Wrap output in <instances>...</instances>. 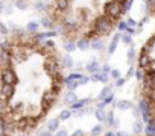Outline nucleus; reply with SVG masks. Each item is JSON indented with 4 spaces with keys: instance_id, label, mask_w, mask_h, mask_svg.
Masks as SVG:
<instances>
[{
    "instance_id": "nucleus-1",
    "label": "nucleus",
    "mask_w": 155,
    "mask_h": 136,
    "mask_svg": "<svg viewBox=\"0 0 155 136\" xmlns=\"http://www.w3.org/2000/svg\"><path fill=\"white\" fill-rule=\"evenodd\" d=\"M93 29L97 35H108L113 30V18H110L107 15L96 18V21L93 24Z\"/></svg>"
},
{
    "instance_id": "nucleus-2",
    "label": "nucleus",
    "mask_w": 155,
    "mask_h": 136,
    "mask_svg": "<svg viewBox=\"0 0 155 136\" xmlns=\"http://www.w3.org/2000/svg\"><path fill=\"white\" fill-rule=\"evenodd\" d=\"M123 14V8H122V0H111L105 5V15L110 18H119Z\"/></svg>"
},
{
    "instance_id": "nucleus-3",
    "label": "nucleus",
    "mask_w": 155,
    "mask_h": 136,
    "mask_svg": "<svg viewBox=\"0 0 155 136\" xmlns=\"http://www.w3.org/2000/svg\"><path fill=\"white\" fill-rule=\"evenodd\" d=\"M44 70L52 77L59 74V63H58V60L55 57H52V56H47V59L44 60Z\"/></svg>"
},
{
    "instance_id": "nucleus-4",
    "label": "nucleus",
    "mask_w": 155,
    "mask_h": 136,
    "mask_svg": "<svg viewBox=\"0 0 155 136\" xmlns=\"http://www.w3.org/2000/svg\"><path fill=\"white\" fill-rule=\"evenodd\" d=\"M138 66L143 68V70H149L150 68V54L146 47H143V50L138 56Z\"/></svg>"
},
{
    "instance_id": "nucleus-5",
    "label": "nucleus",
    "mask_w": 155,
    "mask_h": 136,
    "mask_svg": "<svg viewBox=\"0 0 155 136\" xmlns=\"http://www.w3.org/2000/svg\"><path fill=\"white\" fill-rule=\"evenodd\" d=\"M2 82L3 83H12V85H15V82H17L15 73L11 70L9 66H5L3 68V71H2Z\"/></svg>"
},
{
    "instance_id": "nucleus-6",
    "label": "nucleus",
    "mask_w": 155,
    "mask_h": 136,
    "mask_svg": "<svg viewBox=\"0 0 155 136\" xmlns=\"http://www.w3.org/2000/svg\"><path fill=\"white\" fill-rule=\"evenodd\" d=\"M14 91H15V88H14L12 83H3L2 88H0V97L2 98H9V97H12Z\"/></svg>"
},
{
    "instance_id": "nucleus-7",
    "label": "nucleus",
    "mask_w": 155,
    "mask_h": 136,
    "mask_svg": "<svg viewBox=\"0 0 155 136\" xmlns=\"http://www.w3.org/2000/svg\"><path fill=\"white\" fill-rule=\"evenodd\" d=\"M11 57H12V56H11V51L0 48V65H2V66H9Z\"/></svg>"
},
{
    "instance_id": "nucleus-8",
    "label": "nucleus",
    "mask_w": 155,
    "mask_h": 136,
    "mask_svg": "<svg viewBox=\"0 0 155 136\" xmlns=\"http://www.w3.org/2000/svg\"><path fill=\"white\" fill-rule=\"evenodd\" d=\"M90 80L91 82H107L108 80V74H104V73H101V71H96V73H91V76H90Z\"/></svg>"
},
{
    "instance_id": "nucleus-9",
    "label": "nucleus",
    "mask_w": 155,
    "mask_h": 136,
    "mask_svg": "<svg viewBox=\"0 0 155 136\" xmlns=\"http://www.w3.org/2000/svg\"><path fill=\"white\" fill-rule=\"evenodd\" d=\"M56 98H58V95H56L53 91H49V92H46V94L43 95V101L47 103V104H50V106L56 101Z\"/></svg>"
},
{
    "instance_id": "nucleus-10",
    "label": "nucleus",
    "mask_w": 155,
    "mask_h": 136,
    "mask_svg": "<svg viewBox=\"0 0 155 136\" xmlns=\"http://www.w3.org/2000/svg\"><path fill=\"white\" fill-rule=\"evenodd\" d=\"M120 33H116L114 35V38H113V41H111V44L108 45V54H113L114 51H116V48H117V42H119V39H120Z\"/></svg>"
},
{
    "instance_id": "nucleus-11",
    "label": "nucleus",
    "mask_w": 155,
    "mask_h": 136,
    "mask_svg": "<svg viewBox=\"0 0 155 136\" xmlns=\"http://www.w3.org/2000/svg\"><path fill=\"white\" fill-rule=\"evenodd\" d=\"M55 3H56L58 11L65 12V11L68 9V6H70V0H55Z\"/></svg>"
},
{
    "instance_id": "nucleus-12",
    "label": "nucleus",
    "mask_w": 155,
    "mask_h": 136,
    "mask_svg": "<svg viewBox=\"0 0 155 136\" xmlns=\"http://www.w3.org/2000/svg\"><path fill=\"white\" fill-rule=\"evenodd\" d=\"M87 70H88L90 73H96V71H99V70H101L99 62H97L96 59H91V60L87 63Z\"/></svg>"
},
{
    "instance_id": "nucleus-13",
    "label": "nucleus",
    "mask_w": 155,
    "mask_h": 136,
    "mask_svg": "<svg viewBox=\"0 0 155 136\" xmlns=\"http://www.w3.org/2000/svg\"><path fill=\"white\" fill-rule=\"evenodd\" d=\"M90 101H91L90 98H84V100H78L76 103H73V104H71V109H73V110H76V109H82L84 106L90 104Z\"/></svg>"
},
{
    "instance_id": "nucleus-14",
    "label": "nucleus",
    "mask_w": 155,
    "mask_h": 136,
    "mask_svg": "<svg viewBox=\"0 0 155 136\" xmlns=\"http://www.w3.org/2000/svg\"><path fill=\"white\" fill-rule=\"evenodd\" d=\"M76 48H79V50H88L90 48V41L87 38H82L76 42Z\"/></svg>"
},
{
    "instance_id": "nucleus-15",
    "label": "nucleus",
    "mask_w": 155,
    "mask_h": 136,
    "mask_svg": "<svg viewBox=\"0 0 155 136\" xmlns=\"http://www.w3.org/2000/svg\"><path fill=\"white\" fill-rule=\"evenodd\" d=\"M116 106H117L120 110H128V109H131V107H132V103H131V101H128V100H120V101H117V103H116Z\"/></svg>"
},
{
    "instance_id": "nucleus-16",
    "label": "nucleus",
    "mask_w": 155,
    "mask_h": 136,
    "mask_svg": "<svg viewBox=\"0 0 155 136\" xmlns=\"http://www.w3.org/2000/svg\"><path fill=\"white\" fill-rule=\"evenodd\" d=\"M59 128V119L58 118H53V119H50L49 122H47V130L49 131H55V130H58Z\"/></svg>"
},
{
    "instance_id": "nucleus-17",
    "label": "nucleus",
    "mask_w": 155,
    "mask_h": 136,
    "mask_svg": "<svg viewBox=\"0 0 155 136\" xmlns=\"http://www.w3.org/2000/svg\"><path fill=\"white\" fill-rule=\"evenodd\" d=\"M90 47H91V48H94V50H104V42H102V39L94 38V39L90 42Z\"/></svg>"
},
{
    "instance_id": "nucleus-18",
    "label": "nucleus",
    "mask_w": 155,
    "mask_h": 136,
    "mask_svg": "<svg viewBox=\"0 0 155 136\" xmlns=\"http://www.w3.org/2000/svg\"><path fill=\"white\" fill-rule=\"evenodd\" d=\"M143 128H144V127H143V122H141L140 119H137V121H134V122H132V131H134L135 134L141 133V131H143Z\"/></svg>"
},
{
    "instance_id": "nucleus-19",
    "label": "nucleus",
    "mask_w": 155,
    "mask_h": 136,
    "mask_svg": "<svg viewBox=\"0 0 155 136\" xmlns=\"http://www.w3.org/2000/svg\"><path fill=\"white\" fill-rule=\"evenodd\" d=\"M38 27H40V23H37V21H29L28 26H26V30L31 32V33H35V32L38 30Z\"/></svg>"
},
{
    "instance_id": "nucleus-20",
    "label": "nucleus",
    "mask_w": 155,
    "mask_h": 136,
    "mask_svg": "<svg viewBox=\"0 0 155 136\" xmlns=\"http://www.w3.org/2000/svg\"><path fill=\"white\" fill-rule=\"evenodd\" d=\"M105 122H107V125H114V112L113 110H110L108 113H105V119H104Z\"/></svg>"
},
{
    "instance_id": "nucleus-21",
    "label": "nucleus",
    "mask_w": 155,
    "mask_h": 136,
    "mask_svg": "<svg viewBox=\"0 0 155 136\" xmlns=\"http://www.w3.org/2000/svg\"><path fill=\"white\" fill-rule=\"evenodd\" d=\"M65 101H67L68 104H73V103H76V101H78V97H76V94H74L73 91H68V94L65 95Z\"/></svg>"
},
{
    "instance_id": "nucleus-22",
    "label": "nucleus",
    "mask_w": 155,
    "mask_h": 136,
    "mask_svg": "<svg viewBox=\"0 0 155 136\" xmlns=\"http://www.w3.org/2000/svg\"><path fill=\"white\" fill-rule=\"evenodd\" d=\"M64 83L67 85V88H68V91H74L78 86H79V83H78L76 80H65L64 79Z\"/></svg>"
},
{
    "instance_id": "nucleus-23",
    "label": "nucleus",
    "mask_w": 155,
    "mask_h": 136,
    "mask_svg": "<svg viewBox=\"0 0 155 136\" xmlns=\"http://www.w3.org/2000/svg\"><path fill=\"white\" fill-rule=\"evenodd\" d=\"M61 60H62V65H64V66H67V68H71V66H73V59H71L68 54L62 56Z\"/></svg>"
},
{
    "instance_id": "nucleus-24",
    "label": "nucleus",
    "mask_w": 155,
    "mask_h": 136,
    "mask_svg": "<svg viewBox=\"0 0 155 136\" xmlns=\"http://www.w3.org/2000/svg\"><path fill=\"white\" fill-rule=\"evenodd\" d=\"M111 94V86H105L102 91H101V94H99V100H104L105 97H108Z\"/></svg>"
},
{
    "instance_id": "nucleus-25",
    "label": "nucleus",
    "mask_w": 155,
    "mask_h": 136,
    "mask_svg": "<svg viewBox=\"0 0 155 136\" xmlns=\"http://www.w3.org/2000/svg\"><path fill=\"white\" fill-rule=\"evenodd\" d=\"M41 26H43V27H46V29H52V27H53V23H52V20H50V18L44 17V18L41 20Z\"/></svg>"
},
{
    "instance_id": "nucleus-26",
    "label": "nucleus",
    "mask_w": 155,
    "mask_h": 136,
    "mask_svg": "<svg viewBox=\"0 0 155 136\" xmlns=\"http://www.w3.org/2000/svg\"><path fill=\"white\" fill-rule=\"evenodd\" d=\"M94 116H96V119L104 121V119H105V112H104V109H96V110H94Z\"/></svg>"
},
{
    "instance_id": "nucleus-27",
    "label": "nucleus",
    "mask_w": 155,
    "mask_h": 136,
    "mask_svg": "<svg viewBox=\"0 0 155 136\" xmlns=\"http://www.w3.org/2000/svg\"><path fill=\"white\" fill-rule=\"evenodd\" d=\"M120 38H122V41H123L125 44H128V45H129V44H132V35H129V33H126V32H125Z\"/></svg>"
},
{
    "instance_id": "nucleus-28",
    "label": "nucleus",
    "mask_w": 155,
    "mask_h": 136,
    "mask_svg": "<svg viewBox=\"0 0 155 136\" xmlns=\"http://www.w3.org/2000/svg\"><path fill=\"white\" fill-rule=\"evenodd\" d=\"M102 130H104L102 124H97V125H94V127L91 128V134H94V136H99V134L102 133Z\"/></svg>"
},
{
    "instance_id": "nucleus-29",
    "label": "nucleus",
    "mask_w": 155,
    "mask_h": 136,
    "mask_svg": "<svg viewBox=\"0 0 155 136\" xmlns=\"http://www.w3.org/2000/svg\"><path fill=\"white\" fill-rule=\"evenodd\" d=\"M129 45H131V47H129V50H128V60L132 62L134 57H135V50H134V47H132L134 44H129Z\"/></svg>"
},
{
    "instance_id": "nucleus-30",
    "label": "nucleus",
    "mask_w": 155,
    "mask_h": 136,
    "mask_svg": "<svg viewBox=\"0 0 155 136\" xmlns=\"http://www.w3.org/2000/svg\"><path fill=\"white\" fill-rule=\"evenodd\" d=\"M15 6H17L18 9H26V8H28V2H26V0H17Z\"/></svg>"
},
{
    "instance_id": "nucleus-31",
    "label": "nucleus",
    "mask_w": 155,
    "mask_h": 136,
    "mask_svg": "<svg viewBox=\"0 0 155 136\" xmlns=\"http://www.w3.org/2000/svg\"><path fill=\"white\" fill-rule=\"evenodd\" d=\"M65 50L70 53V51H74L76 50V42H73V41H68L67 44H65Z\"/></svg>"
},
{
    "instance_id": "nucleus-32",
    "label": "nucleus",
    "mask_w": 155,
    "mask_h": 136,
    "mask_svg": "<svg viewBox=\"0 0 155 136\" xmlns=\"http://www.w3.org/2000/svg\"><path fill=\"white\" fill-rule=\"evenodd\" d=\"M71 116V112L70 110H61L59 112V119H68Z\"/></svg>"
},
{
    "instance_id": "nucleus-33",
    "label": "nucleus",
    "mask_w": 155,
    "mask_h": 136,
    "mask_svg": "<svg viewBox=\"0 0 155 136\" xmlns=\"http://www.w3.org/2000/svg\"><path fill=\"white\" fill-rule=\"evenodd\" d=\"M35 9H37L38 12H43V11L46 9V3H44V2H35Z\"/></svg>"
},
{
    "instance_id": "nucleus-34",
    "label": "nucleus",
    "mask_w": 155,
    "mask_h": 136,
    "mask_svg": "<svg viewBox=\"0 0 155 136\" xmlns=\"http://www.w3.org/2000/svg\"><path fill=\"white\" fill-rule=\"evenodd\" d=\"M146 5L150 12H155V0H146Z\"/></svg>"
},
{
    "instance_id": "nucleus-35",
    "label": "nucleus",
    "mask_w": 155,
    "mask_h": 136,
    "mask_svg": "<svg viewBox=\"0 0 155 136\" xmlns=\"http://www.w3.org/2000/svg\"><path fill=\"white\" fill-rule=\"evenodd\" d=\"M146 71H149L150 73V88H155V70H146Z\"/></svg>"
},
{
    "instance_id": "nucleus-36",
    "label": "nucleus",
    "mask_w": 155,
    "mask_h": 136,
    "mask_svg": "<svg viewBox=\"0 0 155 136\" xmlns=\"http://www.w3.org/2000/svg\"><path fill=\"white\" fill-rule=\"evenodd\" d=\"M81 76H82V74H79V73H73V74H70L65 80H79Z\"/></svg>"
},
{
    "instance_id": "nucleus-37",
    "label": "nucleus",
    "mask_w": 155,
    "mask_h": 136,
    "mask_svg": "<svg viewBox=\"0 0 155 136\" xmlns=\"http://www.w3.org/2000/svg\"><path fill=\"white\" fill-rule=\"evenodd\" d=\"M88 82H90V77H88V76H81V79L78 80V83H79V85H85V83H88Z\"/></svg>"
},
{
    "instance_id": "nucleus-38",
    "label": "nucleus",
    "mask_w": 155,
    "mask_h": 136,
    "mask_svg": "<svg viewBox=\"0 0 155 136\" xmlns=\"http://www.w3.org/2000/svg\"><path fill=\"white\" fill-rule=\"evenodd\" d=\"M134 76H135L138 80H141V79H143V68H138V70H135Z\"/></svg>"
},
{
    "instance_id": "nucleus-39",
    "label": "nucleus",
    "mask_w": 155,
    "mask_h": 136,
    "mask_svg": "<svg viewBox=\"0 0 155 136\" xmlns=\"http://www.w3.org/2000/svg\"><path fill=\"white\" fill-rule=\"evenodd\" d=\"M99 71H101V73H104V74H110V71H111V66H110V65H104Z\"/></svg>"
},
{
    "instance_id": "nucleus-40",
    "label": "nucleus",
    "mask_w": 155,
    "mask_h": 136,
    "mask_svg": "<svg viewBox=\"0 0 155 136\" xmlns=\"http://www.w3.org/2000/svg\"><path fill=\"white\" fill-rule=\"evenodd\" d=\"M35 33H37V32H35ZM43 39H44V35H43V33H37V35H34V41H35V42H41Z\"/></svg>"
},
{
    "instance_id": "nucleus-41",
    "label": "nucleus",
    "mask_w": 155,
    "mask_h": 136,
    "mask_svg": "<svg viewBox=\"0 0 155 136\" xmlns=\"http://www.w3.org/2000/svg\"><path fill=\"white\" fill-rule=\"evenodd\" d=\"M126 26H128V27H135L137 23H135L134 18H128V20H126Z\"/></svg>"
},
{
    "instance_id": "nucleus-42",
    "label": "nucleus",
    "mask_w": 155,
    "mask_h": 136,
    "mask_svg": "<svg viewBox=\"0 0 155 136\" xmlns=\"http://www.w3.org/2000/svg\"><path fill=\"white\" fill-rule=\"evenodd\" d=\"M110 74H111L113 79H119V77H120V71H119V70H111Z\"/></svg>"
},
{
    "instance_id": "nucleus-43",
    "label": "nucleus",
    "mask_w": 155,
    "mask_h": 136,
    "mask_svg": "<svg viewBox=\"0 0 155 136\" xmlns=\"http://www.w3.org/2000/svg\"><path fill=\"white\" fill-rule=\"evenodd\" d=\"M125 82H126V79L119 77V79H116V86H123V85H125Z\"/></svg>"
},
{
    "instance_id": "nucleus-44",
    "label": "nucleus",
    "mask_w": 155,
    "mask_h": 136,
    "mask_svg": "<svg viewBox=\"0 0 155 136\" xmlns=\"http://www.w3.org/2000/svg\"><path fill=\"white\" fill-rule=\"evenodd\" d=\"M113 100H114V95L113 94H110L108 97H105L102 101H105V104H110V103H113Z\"/></svg>"
},
{
    "instance_id": "nucleus-45",
    "label": "nucleus",
    "mask_w": 155,
    "mask_h": 136,
    "mask_svg": "<svg viewBox=\"0 0 155 136\" xmlns=\"http://www.w3.org/2000/svg\"><path fill=\"white\" fill-rule=\"evenodd\" d=\"M0 33H2V35H6L8 33V29H6V26L3 23H0Z\"/></svg>"
},
{
    "instance_id": "nucleus-46",
    "label": "nucleus",
    "mask_w": 155,
    "mask_h": 136,
    "mask_svg": "<svg viewBox=\"0 0 155 136\" xmlns=\"http://www.w3.org/2000/svg\"><path fill=\"white\" fill-rule=\"evenodd\" d=\"M55 136H68V134H67V131H65V130H61V128H58Z\"/></svg>"
},
{
    "instance_id": "nucleus-47",
    "label": "nucleus",
    "mask_w": 155,
    "mask_h": 136,
    "mask_svg": "<svg viewBox=\"0 0 155 136\" xmlns=\"http://www.w3.org/2000/svg\"><path fill=\"white\" fill-rule=\"evenodd\" d=\"M117 27H119V30H125V29H126V21H120V23L117 24Z\"/></svg>"
},
{
    "instance_id": "nucleus-48",
    "label": "nucleus",
    "mask_w": 155,
    "mask_h": 136,
    "mask_svg": "<svg viewBox=\"0 0 155 136\" xmlns=\"http://www.w3.org/2000/svg\"><path fill=\"white\" fill-rule=\"evenodd\" d=\"M125 32H126V33H129V35H134V33H135V29H134V27H128V26H126Z\"/></svg>"
},
{
    "instance_id": "nucleus-49",
    "label": "nucleus",
    "mask_w": 155,
    "mask_h": 136,
    "mask_svg": "<svg viewBox=\"0 0 155 136\" xmlns=\"http://www.w3.org/2000/svg\"><path fill=\"white\" fill-rule=\"evenodd\" d=\"M71 136H85V133H84V130H76Z\"/></svg>"
},
{
    "instance_id": "nucleus-50",
    "label": "nucleus",
    "mask_w": 155,
    "mask_h": 136,
    "mask_svg": "<svg viewBox=\"0 0 155 136\" xmlns=\"http://www.w3.org/2000/svg\"><path fill=\"white\" fill-rule=\"evenodd\" d=\"M43 35H44V38H50V36H55L56 32H46V33H43Z\"/></svg>"
},
{
    "instance_id": "nucleus-51",
    "label": "nucleus",
    "mask_w": 155,
    "mask_h": 136,
    "mask_svg": "<svg viewBox=\"0 0 155 136\" xmlns=\"http://www.w3.org/2000/svg\"><path fill=\"white\" fill-rule=\"evenodd\" d=\"M134 73H135V70L131 66V68H129V71H128V74H126V77H132V76H134Z\"/></svg>"
},
{
    "instance_id": "nucleus-52",
    "label": "nucleus",
    "mask_w": 155,
    "mask_h": 136,
    "mask_svg": "<svg viewBox=\"0 0 155 136\" xmlns=\"http://www.w3.org/2000/svg\"><path fill=\"white\" fill-rule=\"evenodd\" d=\"M105 106H107V104H105V101H102V100H101V103H97V109H105Z\"/></svg>"
},
{
    "instance_id": "nucleus-53",
    "label": "nucleus",
    "mask_w": 155,
    "mask_h": 136,
    "mask_svg": "<svg viewBox=\"0 0 155 136\" xmlns=\"http://www.w3.org/2000/svg\"><path fill=\"white\" fill-rule=\"evenodd\" d=\"M114 136H128L125 131H117V133H114Z\"/></svg>"
},
{
    "instance_id": "nucleus-54",
    "label": "nucleus",
    "mask_w": 155,
    "mask_h": 136,
    "mask_svg": "<svg viewBox=\"0 0 155 136\" xmlns=\"http://www.w3.org/2000/svg\"><path fill=\"white\" fill-rule=\"evenodd\" d=\"M40 136H53V134H52V131H49V130H47V131H44V133H41Z\"/></svg>"
},
{
    "instance_id": "nucleus-55",
    "label": "nucleus",
    "mask_w": 155,
    "mask_h": 136,
    "mask_svg": "<svg viewBox=\"0 0 155 136\" xmlns=\"http://www.w3.org/2000/svg\"><path fill=\"white\" fill-rule=\"evenodd\" d=\"M3 8H5V3L2 2V0H0V14H2V12H3Z\"/></svg>"
},
{
    "instance_id": "nucleus-56",
    "label": "nucleus",
    "mask_w": 155,
    "mask_h": 136,
    "mask_svg": "<svg viewBox=\"0 0 155 136\" xmlns=\"http://www.w3.org/2000/svg\"><path fill=\"white\" fill-rule=\"evenodd\" d=\"M105 136H114V133H113V131H107V134H105Z\"/></svg>"
},
{
    "instance_id": "nucleus-57",
    "label": "nucleus",
    "mask_w": 155,
    "mask_h": 136,
    "mask_svg": "<svg viewBox=\"0 0 155 136\" xmlns=\"http://www.w3.org/2000/svg\"><path fill=\"white\" fill-rule=\"evenodd\" d=\"M122 2H123V0H122Z\"/></svg>"
}]
</instances>
